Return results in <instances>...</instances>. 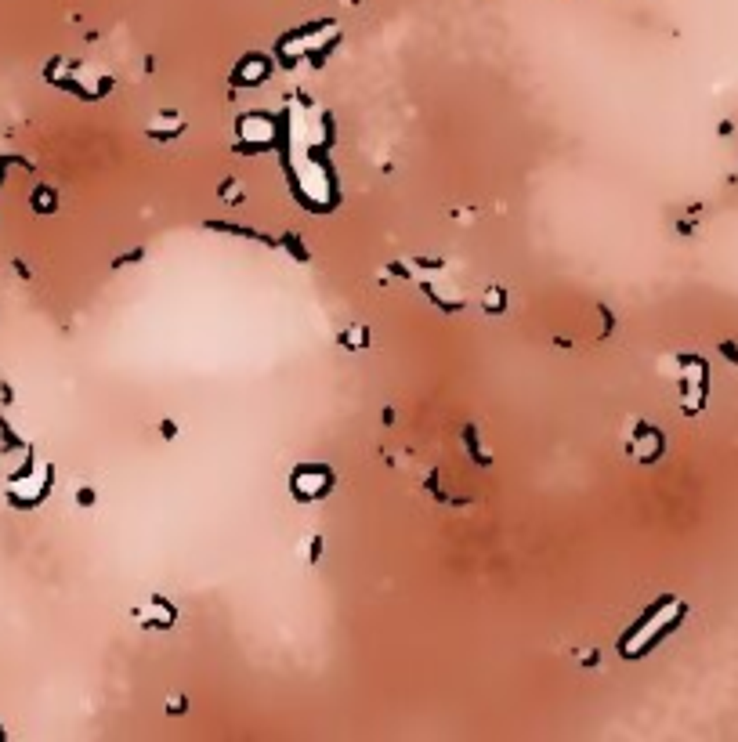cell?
Masks as SVG:
<instances>
[{
  "mask_svg": "<svg viewBox=\"0 0 738 742\" xmlns=\"http://www.w3.org/2000/svg\"><path fill=\"white\" fill-rule=\"evenodd\" d=\"M680 377H684V402H680V409L684 413H699L702 402H706V363L702 359H684Z\"/></svg>",
  "mask_w": 738,
  "mask_h": 742,
  "instance_id": "obj_4",
  "label": "cell"
},
{
  "mask_svg": "<svg viewBox=\"0 0 738 742\" xmlns=\"http://www.w3.org/2000/svg\"><path fill=\"white\" fill-rule=\"evenodd\" d=\"M236 131H239V142L246 149H268L279 138V120L272 113H261V109L257 113H243L239 123H236Z\"/></svg>",
  "mask_w": 738,
  "mask_h": 742,
  "instance_id": "obj_3",
  "label": "cell"
},
{
  "mask_svg": "<svg viewBox=\"0 0 738 742\" xmlns=\"http://www.w3.org/2000/svg\"><path fill=\"white\" fill-rule=\"evenodd\" d=\"M33 207H37V210H55V192H51V189H37Z\"/></svg>",
  "mask_w": 738,
  "mask_h": 742,
  "instance_id": "obj_12",
  "label": "cell"
},
{
  "mask_svg": "<svg viewBox=\"0 0 738 742\" xmlns=\"http://www.w3.org/2000/svg\"><path fill=\"white\" fill-rule=\"evenodd\" d=\"M680 616H684V605L677 601V598H666V601H659L648 616L633 627L623 641H619V652L626 655V659H641L644 652H651L663 637L680 623Z\"/></svg>",
  "mask_w": 738,
  "mask_h": 742,
  "instance_id": "obj_1",
  "label": "cell"
},
{
  "mask_svg": "<svg viewBox=\"0 0 738 742\" xmlns=\"http://www.w3.org/2000/svg\"><path fill=\"white\" fill-rule=\"evenodd\" d=\"M268 73H272V62H268L265 55H246V58L232 69V80H236L239 87H257V84L268 80Z\"/></svg>",
  "mask_w": 738,
  "mask_h": 742,
  "instance_id": "obj_8",
  "label": "cell"
},
{
  "mask_svg": "<svg viewBox=\"0 0 738 742\" xmlns=\"http://www.w3.org/2000/svg\"><path fill=\"white\" fill-rule=\"evenodd\" d=\"M182 131H185V120L177 116V113H160V116H156V123L148 127V134H152V138H177Z\"/></svg>",
  "mask_w": 738,
  "mask_h": 742,
  "instance_id": "obj_9",
  "label": "cell"
},
{
  "mask_svg": "<svg viewBox=\"0 0 738 742\" xmlns=\"http://www.w3.org/2000/svg\"><path fill=\"white\" fill-rule=\"evenodd\" d=\"M174 605H167L163 598H148L141 608H134V620L145 627V630H167L174 623Z\"/></svg>",
  "mask_w": 738,
  "mask_h": 742,
  "instance_id": "obj_7",
  "label": "cell"
},
{
  "mask_svg": "<svg viewBox=\"0 0 738 742\" xmlns=\"http://www.w3.org/2000/svg\"><path fill=\"white\" fill-rule=\"evenodd\" d=\"M290 489H293V496H297V500H304V503L322 500L326 493H333V471L322 467V464H304V467H297V471H293Z\"/></svg>",
  "mask_w": 738,
  "mask_h": 742,
  "instance_id": "obj_2",
  "label": "cell"
},
{
  "mask_svg": "<svg viewBox=\"0 0 738 742\" xmlns=\"http://www.w3.org/2000/svg\"><path fill=\"white\" fill-rule=\"evenodd\" d=\"M47 482H51V467H40L37 474L15 478V485H11V500H15V503H22V507L37 503V500L47 493Z\"/></svg>",
  "mask_w": 738,
  "mask_h": 742,
  "instance_id": "obj_6",
  "label": "cell"
},
{
  "mask_svg": "<svg viewBox=\"0 0 738 742\" xmlns=\"http://www.w3.org/2000/svg\"><path fill=\"white\" fill-rule=\"evenodd\" d=\"M481 304H485L489 312H503V304H507V294H503L500 287H492L485 297H481Z\"/></svg>",
  "mask_w": 738,
  "mask_h": 742,
  "instance_id": "obj_10",
  "label": "cell"
},
{
  "mask_svg": "<svg viewBox=\"0 0 738 742\" xmlns=\"http://www.w3.org/2000/svg\"><path fill=\"white\" fill-rule=\"evenodd\" d=\"M630 456L637 460V464H655L659 456H663V434L648 424H633L630 431Z\"/></svg>",
  "mask_w": 738,
  "mask_h": 742,
  "instance_id": "obj_5",
  "label": "cell"
},
{
  "mask_svg": "<svg viewBox=\"0 0 738 742\" xmlns=\"http://www.w3.org/2000/svg\"><path fill=\"white\" fill-rule=\"evenodd\" d=\"M341 344H344V348H362V344H366V329H362V326H351L348 334L341 337Z\"/></svg>",
  "mask_w": 738,
  "mask_h": 742,
  "instance_id": "obj_11",
  "label": "cell"
}]
</instances>
